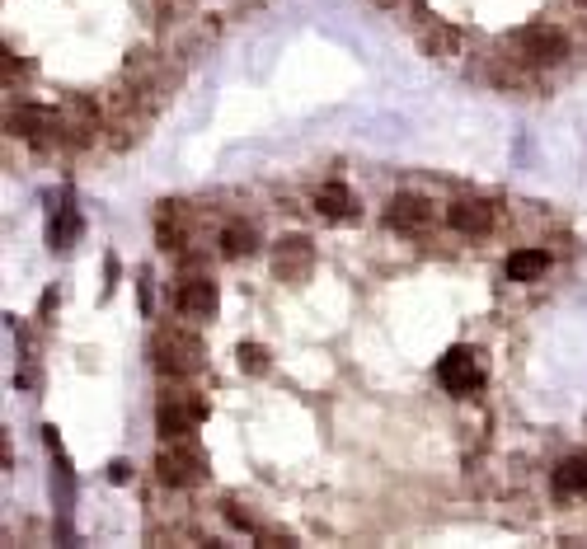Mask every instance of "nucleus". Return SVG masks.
I'll list each match as a JSON object with an SVG mask.
<instances>
[{
	"mask_svg": "<svg viewBox=\"0 0 587 549\" xmlns=\"http://www.w3.org/2000/svg\"><path fill=\"white\" fill-rule=\"evenodd\" d=\"M437 381L447 385L451 395H475L479 385H484V366L470 348H451L442 362H437Z\"/></svg>",
	"mask_w": 587,
	"mask_h": 549,
	"instance_id": "nucleus-1",
	"label": "nucleus"
},
{
	"mask_svg": "<svg viewBox=\"0 0 587 549\" xmlns=\"http://www.w3.org/2000/svg\"><path fill=\"white\" fill-rule=\"evenodd\" d=\"M155 474H160V484L188 488V484H202V479H207V460H202L198 451H188V446H170V451L155 456Z\"/></svg>",
	"mask_w": 587,
	"mask_h": 549,
	"instance_id": "nucleus-2",
	"label": "nucleus"
},
{
	"mask_svg": "<svg viewBox=\"0 0 587 549\" xmlns=\"http://www.w3.org/2000/svg\"><path fill=\"white\" fill-rule=\"evenodd\" d=\"M217 282L212 277H184V287H179V296H174V305H179V315H188V320H212L217 315Z\"/></svg>",
	"mask_w": 587,
	"mask_h": 549,
	"instance_id": "nucleus-3",
	"label": "nucleus"
},
{
	"mask_svg": "<svg viewBox=\"0 0 587 549\" xmlns=\"http://www.w3.org/2000/svg\"><path fill=\"white\" fill-rule=\"evenodd\" d=\"M517 43H522V52L531 61H541V66H550V61H564L569 57V43H564V33L550 29V24H531V29L517 33Z\"/></svg>",
	"mask_w": 587,
	"mask_h": 549,
	"instance_id": "nucleus-4",
	"label": "nucleus"
},
{
	"mask_svg": "<svg viewBox=\"0 0 587 549\" xmlns=\"http://www.w3.org/2000/svg\"><path fill=\"white\" fill-rule=\"evenodd\" d=\"M202 418H207V404H198V399H193V404H188V399H179V404H174V399H170V404H160V409H155V427H160L165 437H174V442H179V437H188Z\"/></svg>",
	"mask_w": 587,
	"mask_h": 549,
	"instance_id": "nucleus-5",
	"label": "nucleus"
},
{
	"mask_svg": "<svg viewBox=\"0 0 587 549\" xmlns=\"http://www.w3.org/2000/svg\"><path fill=\"white\" fill-rule=\"evenodd\" d=\"M310 263H315V254H310V240H301V235H287V240L273 249V273H278L282 282H301V277L310 273Z\"/></svg>",
	"mask_w": 587,
	"mask_h": 549,
	"instance_id": "nucleus-6",
	"label": "nucleus"
},
{
	"mask_svg": "<svg viewBox=\"0 0 587 549\" xmlns=\"http://www.w3.org/2000/svg\"><path fill=\"white\" fill-rule=\"evenodd\" d=\"M390 230H400V235H414V230H423L428 221H433V207L423 198H414V193H400V198L390 202V212H386Z\"/></svg>",
	"mask_w": 587,
	"mask_h": 549,
	"instance_id": "nucleus-7",
	"label": "nucleus"
},
{
	"mask_svg": "<svg viewBox=\"0 0 587 549\" xmlns=\"http://www.w3.org/2000/svg\"><path fill=\"white\" fill-rule=\"evenodd\" d=\"M451 230H461V235H484V230L494 226V207L489 202H456L447 212Z\"/></svg>",
	"mask_w": 587,
	"mask_h": 549,
	"instance_id": "nucleus-8",
	"label": "nucleus"
},
{
	"mask_svg": "<svg viewBox=\"0 0 587 549\" xmlns=\"http://www.w3.org/2000/svg\"><path fill=\"white\" fill-rule=\"evenodd\" d=\"M315 207H320L325 221H353L357 216V202H353V193H348L343 183H325V188H320V198H315Z\"/></svg>",
	"mask_w": 587,
	"mask_h": 549,
	"instance_id": "nucleus-9",
	"label": "nucleus"
},
{
	"mask_svg": "<svg viewBox=\"0 0 587 549\" xmlns=\"http://www.w3.org/2000/svg\"><path fill=\"white\" fill-rule=\"evenodd\" d=\"M155 366H160L165 376H184V371L198 366V348H179L170 338H160V343H155Z\"/></svg>",
	"mask_w": 587,
	"mask_h": 549,
	"instance_id": "nucleus-10",
	"label": "nucleus"
},
{
	"mask_svg": "<svg viewBox=\"0 0 587 549\" xmlns=\"http://www.w3.org/2000/svg\"><path fill=\"white\" fill-rule=\"evenodd\" d=\"M555 493L559 498H587V456H573L555 470Z\"/></svg>",
	"mask_w": 587,
	"mask_h": 549,
	"instance_id": "nucleus-11",
	"label": "nucleus"
},
{
	"mask_svg": "<svg viewBox=\"0 0 587 549\" xmlns=\"http://www.w3.org/2000/svg\"><path fill=\"white\" fill-rule=\"evenodd\" d=\"M545 268H550V254H545V249H517V254H508L512 282H536Z\"/></svg>",
	"mask_w": 587,
	"mask_h": 549,
	"instance_id": "nucleus-12",
	"label": "nucleus"
},
{
	"mask_svg": "<svg viewBox=\"0 0 587 549\" xmlns=\"http://www.w3.org/2000/svg\"><path fill=\"white\" fill-rule=\"evenodd\" d=\"M179 202H160V212H155V235L165 249H179L184 244V226H179V212H174Z\"/></svg>",
	"mask_w": 587,
	"mask_h": 549,
	"instance_id": "nucleus-13",
	"label": "nucleus"
},
{
	"mask_svg": "<svg viewBox=\"0 0 587 549\" xmlns=\"http://www.w3.org/2000/svg\"><path fill=\"white\" fill-rule=\"evenodd\" d=\"M10 132H15V137L38 141L47 132V113L43 108H15V113H10Z\"/></svg>",
	"mask_w": 587,
	"mask_h": 549,
	"instance_id": "nucleus-14",
	"label": "nucleus"
},
{
	"mask_svg": "<svg viewBox=\"0 0 587 549\" xmlns=\"http://www.w3.org/2000/svg\"><path fill=\"white\" fill-rule=\"evenodd\" d=\"M249 249H254V230L249 226H226L221 230V254H226V259H245Z\"/></svg>",
	"mask_w": 587,
	"mask_h": 549,
	"instance_id": "nucleus-15",
	"label": "nucleus"
},
{
	"mask_svg": "<svg viewBox=\"0 0 587 549\" xmlns=\"http://www.w3.org/2000/svg\"><path fill=\"white\" fill-rule=\"evenodd\" d=\"M80 235V212L76 207H66L57 221H52V230H47V240H52V249H66V244Z\"/></svg>",
	"mask_w": 587,
	"mask_h": 549,
	"instance_id": "nucleus-16",
	"label": "nucleus"
},
{
	"mask_svg": "<svg viewBox=\"0 0 587 549\" xmlns=\"http://www.w3.org/2000/svg\"><path fill=\"white\" fill-rule=\"evenodd\" d=\"M240 366H245L249 376L268 371V348H259V343H240Z\"/></svg>",
	"mask_w": 587,
	"mask_h": 549,
	"instance_id": "nucleus-17",
	"label": "nucleus"
},
{
	"mask_svg": "<svg viewBox=\"0 0 587 549\" xmlns=\"http://www.w3.org/2000/svg\"><path fill=\"white\" fill-rule=\"evenodd\" d=\"M127 474H132V470H127L123 460H118V465H109V479H113V484H127Z\"/></svg>",
	"mask_w": 587,
	"mask_h": 549,
	"instance_id": "nucleus-18",
	"label": "nucleus"
},
{
	"mask_svg": "<svg viewBox=\"0 0 587 549\" xmlns=\"http://www.w3.org/2000/svg\"><path fill=\"white\" fill-rule=\"evenodd\" d=\"M578 5H587V0H578Z\"/></svg>",
	"mask_w": 587,
	"mask_h": 549,
	"instance_id": "nucleus-19",
	"label": "nucleus"
}]
</instances>
